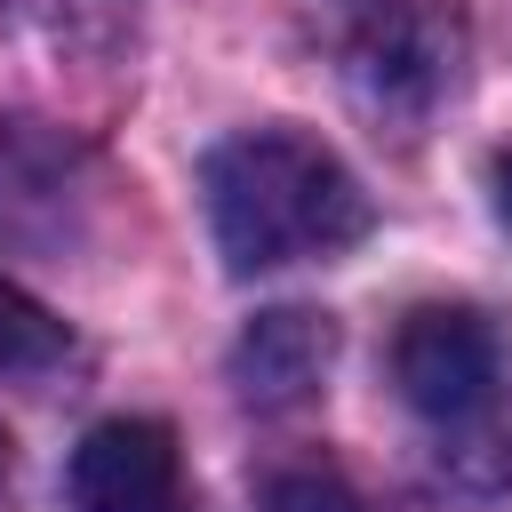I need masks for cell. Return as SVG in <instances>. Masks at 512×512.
Instances as JSON below:
<instances>
[{"label": "cell", "instance_id": "6da1fadb", "mask_svg": "<svg viewBox=\"0 0 512 512\" xmlns=\"http://www.w3.org/2000/svg\"><path fill=\"white\" fill-rule=\"evenodd\" d=\"M208 224L232 272H272L304 256H336L368 232L360 176L304 128H240L200 168Z\"/></svg>", "mask_w": 512, "mask_h": 512}, {"label": "cell", "instance_id": "7a4b0ae2", "mask_svg": "<svg viewBox=\"0 0 512 512\" xmlns=\"http://www.w3.org/2000/svg\"><path fill=\"white\" fill-rule=\"evenodd\" d=\"M392 384L432 424H480L504 392V336L480 304H416L392 336Z\"/></svg>", "mask_w": 512, "mask_h": 512}, {"label": "cell", "instance_id": "3957f363", "mask_svg": "<svg viewBox=\"0 0 512 512\" xmlns=\"http://www.w3.org/2000/svg\"><path fill=\"white\" fill-rule=\"evenodd\" d=\"M80 512H184V456L160 416H104L72 448Z\"/></svg>", "mask_w": 512, "mask_h": 512}, {"label": "cell", "instance_id": "277c9868", "mask_svg": "<svg viewBox=\"0 0 512 512\" xmlns=\"http://www.w3.org/2000/svg\"><path fill=\"white\" fill-rule=\"evenodd\" d=\"M328 360H336V320L280 304V312H256L248 336L232 344V384H240L248 408H296V400L320 392Z\"/></svg>", "mask_w": 512, "mask_h": 512}, {"label": "cell", "instance_id": "5b68a950", "mask_svg": "<svg viewBox=\"0 0 512 512\" xmlns=\"http://www.w3.org/2000/svg\"><path fill=\"white\" fill-rule=\"evenodd\" d=\"M64 320L40 304V296H24L16 280H0V376H32V368H56L64 360Z\"/></svg>", "mask_w": 512, "mask_h": 512}, {"label": "cell", "instance_id": "8992f818", "mask_svg": "<svg viewBox=\"0 0 512 512\" xmlns=\"http://www.w3.org/2000/svg\"><path fill=\"white\" fill-rule=\"evenodd\" d=\"M264 512H368L336 472H320V464H296V472H272L264 480Z\"/></svg>", "mask_w": 512, "mask_h": 512}, {"label": "cell", "instance_id": "52a82bcc", "mask_svg": "<svg viewBox=\"0 0 512 512\" xmlns=\"http://www.w3.org/2000/svg\"><path fill=\"white\" fill-rule=\"evenodd\" d=\"M496 208H504V224H512V144L496 152Z\"/></svg>", "mask_w": 512, "mask_h": 512}, {"label": "cell", "instance_id": "ba28073f", "mask_svg": "<svg viewBox=\"0 0 512 512\" xmlns=\"http://www.w3.org/2000/svg\"><path fill=\"white\" fill-rule=\"evenodd\" d=\"M0 480H8V432H0Z\"/></svg>", "mask_w": 512, "mask_h": 512}]
</instances>
